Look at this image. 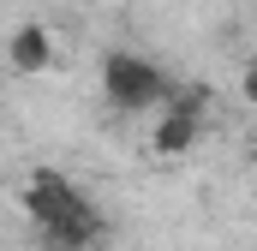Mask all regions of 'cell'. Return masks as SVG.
I'll list each match as a JSON object with an SVG mask.
<instances>
[{
    "label": "cell",
    "instance_id": "6da1fadb",
    "mask_svg": "<svg viewBox=\"0 0 257 251\" xmlns=\"http://www.w3.org/2000/svg\"><path fill=\"white\" fill-rule=\"evenodd\" d=\"M18 197H24V215H30L42 251H96V239H102V209L72 186V174L36 168Z\"/></svg>",
    "mask_w": 257,
    "mask_h": 251
},
{
    "label": "cell",
    "instance_id": "7a4b0ae2",
    "mask_svg": "<svg viewBox=\"0 0 257 251\" xmlns=\"http://www.w3.org/2000/svg\"><path fill=\"white\" fill-rule=\"evenodd\" d=\"M102 96H108V108H120V114H162L168 102H174V84H168V72L150 60V54H132V48H114L108 60H102Z\"/></svg>",
    "mask_w": 257,
    "mask_h": 251
},
{
    "label": "cell",
    "instance_id": "3957f363",
    "mask_svg": "<svg viewBox=\"0 0 257 251\" xmlns=\"http://www.w3.org/2000/svg\"><path fill=\"white\" fill-rule=\"evenodd\" d=\"M203 126H209V90H174V102L150 126V156L156 162H186L203 144Z\"/></svg>",
    "mask_w": 257,
    "mask_h": 251
},
{
    "label": "cell",
    "instance_id": "277c9868",
    "mask_svg": "<svg viewBox=\"0 0 257 251\" xmlns=\"http://www.w3.org/2000/svg\"><path fill=\"white\" fill-rule=\"evenodd\" d=\"M6 66L18 78H42L54 66V42H48V24H18L12 42H6Z\"/></svg>",
    "mask_w": 257,
    "mask_h": 251
},
{
    "label": "cell",
    "instance_id": "5b68a950",
    "mask_svg": "<svg viewBox=\"0 0 257 251\" xmlns=\"http://www.w3.org/2000/svg\"><path fill=\"white\" fill-rule=\"evenodd\" d=\"M239 96H245V102L257 108V54H251L245 66H239Z\"/></svg>",
    "mask_w": 257,
    "mask_h": 251
}]
</instances>
